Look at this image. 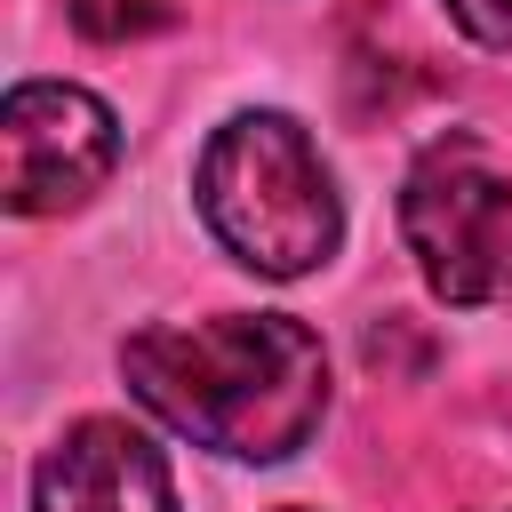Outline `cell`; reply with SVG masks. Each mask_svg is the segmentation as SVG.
<instances>
[{"label":"cell","mask_w":512,"mask_h":512,"mask_svg":"<svg viewBox=\"0 0 512 512\" xmlns=\"http://www.w3.org/2000/svg\"><path fill=\"white\" fill-rule=\"evenodd\" d=\"M120 384L152 424L232 464H288L336 400L328 344L296 312L152 320L120 344Z\"/></svg>","instance_id":"1"},{"label":"cell","mask_w":512,"mask_h":512,"mask_svg":"<svg viewBox=\"0 0 512 512\" xmlns=\"http://www.w3.org/2000/svg\"><path fill=\"white\" fill-rule=\"evenodd\" d=\"M192 208L208 240L256 280H312L344 248V192L312 128L280 104H240L192 160Z\"/></svg>","instance_id":"2"},{"label":"cell","mask_w":512,"mask_h":512,"mask_svg":"<svg viewBox=\"0 0 512 512\" xmlns=\"http://www.w3.org/2000/svg\"><path fill=\"white\" fill-rule=\"evenodd\" d=\"M400 248L432 304H512V168L488 136L448 128L400 168Z\"/></svg>","instance_id":"3"},{"label":"cell","mask_w":512,"mask_h":512,"mask_svg":"<svg viewBox=\"0 0 512 512\" xmlns=\"http://www.w3.org/2000/svg\"><path fill=\"white\" fill-rule=\"evenodd\" d=\"M120 168V112L80 80H16L0 96V208L72 216Z\"/></svg>","instance_id":"4"},{"label":"cell","mask_w":512,"mask_h":512,"mask_svg":"<svg viewBox=\"0 0 512 512\" xmlns=\"http://www.w3.org/2000/svg\"><path fill=\"white\" fill-rule=\"evenodd\" d=\"M32 512H184L160 440L128 416L64 424L32 464Z\"/></svg>","instance_id":"5"},{"label":"cell","mask_w":512,"mask_h":512,"mask_svg":"<svg viewBox=\"0 0 512 512\" xmlns=\"http://www.w3.org/2000/svg\"><path fill=\"white\" fill-rule=\"evenodd\" d=\"M64 16H72L80 40L120 48V40H144V32L176 24V0H64Z\"/></svg>","instance_id":"6"},{"label":"cell","mask_w":512,"mask_h":512,"mask_svg":"<svg viewBox=\"0 0 512 512\" xmlns=\"http://www.w3.org/2000/svg\"><path fill=\"white\" fill-rule=\"evenodd\" d=\"M440 8H448V24H456L472 48H488V56L512 48V0H440Z\"/></svg>","instance_id":"7"},{"label":"cell","mask_w":512,"mask_h":512,"mask_svg":"<svg viewBox=\"0 0 512 512\" xmlns=\"http://www.w3.org/2000/svg\"><path fill=\"white\" fill-rule=\"evenodd\" d=\"M280 512H304V504H280Z\"/></svg>","instance_id":"8"},{"label":"cell","mask_w":512,"mask_h":512,"mask_svg":"<svg viewBox=\"0 0 512 512\" xmlns=\"http://www.w3.org/2000/svg\"><path fill=\"white\" fill-rule=\"evenodd\" d=\"M504 512H512V504H504Z\"/></svg>","instance_id":"9"}]
</instances>
